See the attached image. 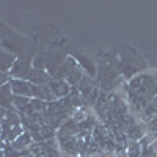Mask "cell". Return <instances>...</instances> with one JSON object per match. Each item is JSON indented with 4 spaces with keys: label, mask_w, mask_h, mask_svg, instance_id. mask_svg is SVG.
<instances>
[{
    "label": "cell",
    "mask_w": 157,
    "mask_h": 157,
    "mask_svg": "<svg viewBox=\"0 0 157 157\" xmlns=\"http://www.w3.org/2000/svg\"><path fill=\"white\" fill-rule=\"evenodd\" d=\"M11 91L16 96H32V83L29 80H22V78H13L10 80Z\"/></svg>",
    "instance_id": "cell-1"
},
{
    "label": "cell",
    "mask_w": 157,
    "mask_h": 157,
    "mask_svg": "<svg viewBox=\"0 0 157 157\" xmlns=\"http://www.w3.org/2000/svg\"><path fill=\"white\" fill-rule=\"evenodd\" d=\"M49 90L52 91V94L55 98H61V96H66L69 93V86L66 85V82L61 80V78H57V80H52L49 83Z\"/></svg>",
    "instance_id": "cell-2"
},
{
    "label": "cell",
    "mask_w": 157,
    "mask_h": 157,
    "mask_svg": "<svg viewBox=\"0 0 157 157\" xmlns=\"http://www.w3.org/2000/svg\"><path fill=\"white\" fill-rule=\"evenodd\" d=\"M143 137H145V129H143L141 124L134 123L127 127V138L129 141H140Z\"/></svg>",
    "instance_id": "cell-3"
},
{
    "label": "cell",
    "mask_w": 157,
    "mask_h": 157,
    "mask_svg": "<svg viewBox=\"0 0 157 157\" xmlns=\"http://www.w3.org/2000/svg\"><path fill=\"white\" fill-rule=\"evenodd\" d=\"M11 66H14V55L0 50V72H6Z\"/></svg>",
    "instance_id": "cell-4"
},
{
    "label": "cell",
    "mask_w": 157,
    "mask_h": 157,
    "mask_svg": "<svg viewBox=\"0 0 157 157\" xmlns=\"http://www.w3.org/2000/svg\"><path fill=\"white\" fill-rule=\"evenodd\" d=\"M32 134H29V132H24L22 135H19L14 141H13V148L14 149H25V146H30L32 145Z\"/></svg>",
    "instance_id": "cell-5"
},
{
    "label": "cell",
    "mask_w": 157,
    "mask_h": 157,
    "mask_svg": "<svg viewBox=\"0 0 157 157\" xmlns=\"http://www.w3.org/2000/svg\"><path fill=\"white\" fill-rule=\"evenodd\" d=\"M154 116H157V96L152 99V102L149 104V105L145 109V112L141 113V118L145 121H149V120H152Z\"/></svg>",
    "instance_id": "cell-6"
},
{
    "label": "cell",
    "mask_w": 157,
    "mask_h": 157,
    "mask_svg": "<svg viewBox=\"0 0 157 157\" xmlns=\"http://www.w3.org/2000/svg\"><path fill=\"white\" fill-rule=\"evenodd\" d=\"M141 146L138 141H129L127 143V148H126V152H127V157H141Z\"/></svg>",
    "instance_id": "cell-7"
},
{
    "label": "cell",
    "mask_w": 157,
    "mask_h": 157,
    "mask_svg": "<svg viewBox=\"0 0 157 157\" xmlns=\"http://www.w3.org/2000/svg\"><path fill=\"white\" fill-rule=\"evenodd\" d=\"M78 90H80V93L86 98L94 88H93V83H91V80L88 77H82V80L78 82Z\"/></svg>",
    "instance_id": "cell-8"
},
{
    "label": "cell",
    "mask_w": 157,
    "mask_h": 157,
    "mask_svg": "<svg viewBox=\"0 0 157 157\" xmlns=\"http://www.w3.org/2000/svg\"><path fill=\"white\" fill-rule=\"evenodd\" d=\"M39 135H41V138H43L44 141H47V140H50V138H54L55 129L52 127V126H49V124H44L41 129H39Z\"/></svg>",
    "instance_id": "cell-9"
},
{
    "label": "cell",
    "mask_w": 157,
    "mask_h": 157,
    "mask_svg": "<svg viewBox=\"0 0 157 157\" xmlns=\"http://www.w3.org/2000/svg\"><path fill=\"white\" fill-rule=\"evenodd\" d=\"M30 105H32V109L35 110V113L36 112H46L47 110V105L49 104H46V101H43V99H36V98H33L32 101H30Z\"/></svg>",
    "instance_id": "cell-10"
},
{
    "label": "cell",
    "mask_w": 157,
    "mask_h": 157,
    "mask_svg": "<svg viewBox=\"0 0 157 157\" xmlns=\"http://www.w3.org/2000/svg\"><path fill=\"white\" fill-rule=\"evenodd\" d=\"M30 104V98L27 96H13V105L16 109H22L25 105H29Z\"/></svg>",
    "instance_id": "cell-11"
},
{
    "label": "cell",
    "mask_w": 157,
    "mask_h": 157,
    "mask_svg": "<svg viewBox=\"0 0 157 157\" xmlns=\"http://www.w3.org/2000/svg\"><path fill=\"white\" fill-rule=\"evenodd\" d=\"M82 80V72H78L77 69H74V71H71L69 72V75H68V82L71 83V85H75V83H78Z\"/></svg>",
    "instance_id": "cell-12"
},
{
    "label": "cell",
    "mask_w": 157,
    "mask_h": 157,
    "mask_svg": "<svg viewBox=\"0 0 157 157\" xmlns=\"http://www.w3.org/2000/svg\"><path fill=\"white\" fill-rule=\"evenodd\" d=\"M86 113H85V110H74V115H72V121L74 123H77V124H80L82 121H85L86 120Z\"/></svg>",
    "instance_id": "cell-13"
},
{
    "label": "cell",
    "mask_w": 157,
    "mask_h": 157,
    "mask_svg": "<svg viewBox=\"0 0 157 157\" xmlns=\"http://www.w3.org/2000/svg\"><path fill=\"white\" fill-rule=\"evenodd\" d=\"M24 132H22V127L21 126H14L11 129V132H10V135H8V138H6V141H14L19 135H22Z\"/></svg>",
    "instance_id": "cell-14"
},
{
    "label": "cell",
    "mask_w": 157,
    "mask_h": 157,
    "mask_svg": "<svg viewBox=\"0 0 157 157\" xmlns=\"http://www.w3.org/2000/svg\"><path fill=\"white\" fill-rule=\"evenodd\" d=\"M3 154H5L3 157H22L21 152H19L17 149H14L13 146H6L5 151H3Z\"/></svg>",
    "instance_id": "cell-15"
},
{
    "label": "cell",
    "mask_w": 157,
    "mask_h": 157,
    "mask_svg": "<svg viewBox=\"0 0 157 157\" xmlns=\"http://www.w3.org/2000/svg\"><path fill=\"white\" fill-rule=\"evenodd\" d=\"M2 148H3V141H2V140H0V149H2Z\"/></svg>",
    "instance_id": "cell-16"
},
{
    "label": "cell",
    "mask_w": 157,
    "mask_h": 157,
    "mask_svg": "<svg viewBox=\"0 0 157 157\" xmlns=\"http://www.w3.org/2000/svg\"><path fill=\"white\" fill-rule=\"evenodd\" d=\"M3 155H5V154H3V151H2V149H0V157H3Z\"/></svg>",
    "instance_id": "cell-17"
},
{
    "label": "cell",
    "mask_w": 157,
    "mask_h": 157,
    "mask_svg": "<svg viewBox=\"0 0 157 157\" xmlns=\"http://www.w3.org/2000/svg\"><path fill=\"white\" fill-rule=\"evenodd\" d=\"M0 137H2V124H0Z\"/></svg>",
    "instance_id": "cell-18"
}]
</instances>
